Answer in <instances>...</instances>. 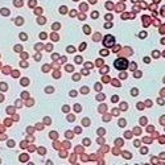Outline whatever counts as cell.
Returning a JSON list of instances; mask_svg holds the SVG:
<instances>
[{"mask_svg": "<svg viewBox=\"0 0 165 165\" xmlns=\"http://www.w3.org/2000/svg\"><path fill=\"white\" fill-rule=\"evenodd\" d=\"M115 66H116V69H119V70H123V69H127L128 62L124 58H119L115 61Z\"/></svg>", "mask_w": 165, "mask_h": 165, "instance_id": "6da1fadb", "label": "cell"}, {"mask_svg": "<svg viewBox=\"0 0 165 165\" xmlns=\"http://www.w3.org/2000/svg\"><path fill=\"white\" fill-rule=\"evenodd\" d=\"M104 45L112 46V45H114V37H112V36H107V37L104 38Z\"/></svg>", "mask_w": 165, "mask_h": 165, "instance_id": "7a4b0ae2", "label": "cell"}]
</instances>
